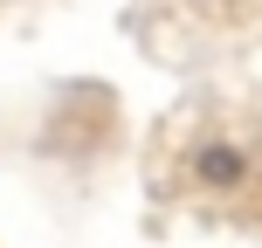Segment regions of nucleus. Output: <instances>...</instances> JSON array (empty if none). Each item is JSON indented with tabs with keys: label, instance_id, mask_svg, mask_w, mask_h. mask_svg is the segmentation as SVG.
Listing matches in <instances>:
<instances>
[{
	"label": "nucleus",
	"instance_id": "1",
	"mask_svg": "<svg viewBox=\"0 0 262 248\" xmlns=\"http://www.w3.org/2000/svg\"><path fill=\"white\" fill-rule=\"evenodd\" d=\"M186 179H193L200 193H242V186L255 179V152L242 138H200L193 152H186Z\"/></svg>",
	"mask_w": 262,
	"mask_h": 248
}]
</instances>
